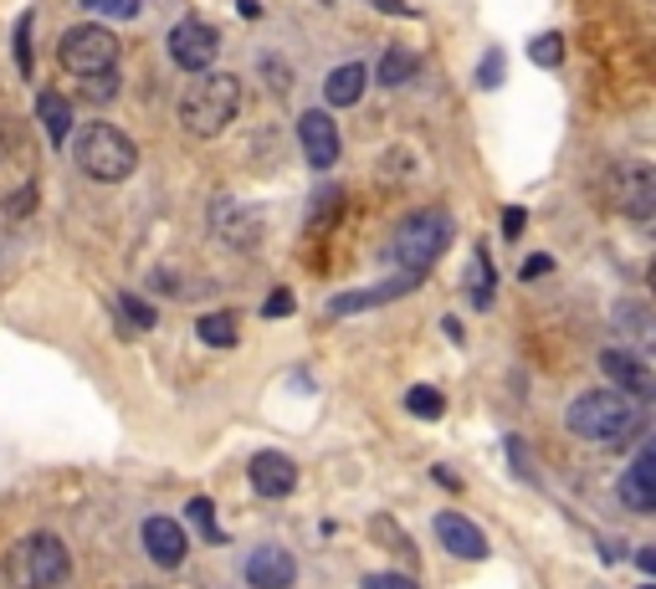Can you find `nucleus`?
I'll return each mask as SVG.
<instances>
[{
  "label": "nucleus",
  "instance_id": "1",
  "mask_svg": "<svg viewBox=\"0 0 656 589\" xmlns=\"http://www.w3.org/2000/svg\"><path fill=\"white\" fill-rule=\"evenodd\" d=\"M564 426L589 446H630L646 430V410H642L636 395H626V389H616V385L610 389H585V395L569 405Z\"/></svg>",
  "mask_w": 656,
  "mask_h": 589
},
{
  "label": "nucleus",
  "instance_id": "2",
  "mask_svg": "<svg viewBox=\"0 0 656 589\" xmlns=\"http://www.w3.org/2000/svg\"><path fill=\"white\" fill-rule=\"evenodd\" d=\"M236 113H242V78L236 72H195V82L180 98V123H185L190 139H215Z\"/></svg>",
  "mask_w": 656,
  "mask_h": 589
},
{
  "label": "nucleus",
  "instance_id": "3",
  "mask_svg": "<svg viewBox=\"0 0 656 589\" xmlns=\"http://www.w3.org/2000/svg\"><path fill=\"white\" fill-rule=\"evenodd\" d=\"M6 579L16 589H62L72 575V554L57 534H27L6 549Z\"/></svg>",
  "mask_w": 656,
  "mask_h": 589
},
{
  "label": "nucleus",
  "instance_id": "4",
  "mask_svg": "<svg viewBox=\"0 0 656 589\" xmlns=\"http://www.w3.org/2000/svg\"><path fill=\"white\" fill-rule=\"evenodd\" d=\"M446 246H452V215L436 211V205L411 211L401 226H395V236H390V256H395V267L411 272V277H426V272L446 256Z\"/></svg>",
  "mask_w": 656,
  "mask_h": 589
},
{
  "label": "nucleus",
  "instance_id": "5",
  "mask_svg": "<svg viewBox=\"0 0 656 589\" xmlns=\"http://www.w3.org/2000/svg\"><path fill=\"white\" fill-rule=\"evenodd\" d=\"M72 160L98 185H119V180H129L139 170V144L123 129H113V123H82L78 144H72Z\"/></svg>",
  "mask_w": 656,
  "mask_h": 589
},
{
  "label": "nucleus",
  "instance_id": "6",
  "mask_svg": "<svg viewBox=\"0 0 656 589\" xmlns=\"http://www.w3.org/2000/svg\"><path fill=\"white\" fill-rule=\"evenodd\" d=\"M57 62H62V72H72V78L113 72L119 68V37L108 27H98V21H78V27L62 31V41H57Z\"/></svg>",
  "mask_w": 656,
  "mask_h": 589
},
{
  "label": "nucleus",
  "instance_id": "7",
  "mask_svg": "<svg viewBox=\"0 0 656 589\" xmlns=\"http://www.w3.org/2000/svg\"><path fill=\"white\" fill-rule=\"evenodd\" d=\"M610 205L626 221H652L656 215V170L646 160H620L610 170Z\"/></svg>",
  "mask_w": 656,
  "mask_h": 589
},
{
  "label": "nucleus",
  "instance_id": "8",
  "mask_svg": "<svg viewBox=\"0 0 656 589\" xmlns=\"http://www.w3.org/2000/svg\"><path fill=\"white\" fill-rule=\"evenodd\" d=\"M170 57H174V68H185V72L215 68V57H221V31H215L211 21H201V16H185V21L170 31Z\"/></svg>",
  "mask_w": 656,
  "mask_h": 589
},
{
  "label": "nucleus",
  "instance_id": "9",
  "mask_svg": "<svg viewBox=\"0 0 656 589\" xmlns=\"http://www.w3.org/2000/svg\"><path fill=\"white\" fill-rule=\"evenodd\" d=\"M246 585L252 589H293L297 585V559L282 544H262L246 554Z\"/></svg>",
  "mask_w": 656,
  "mask_h": 589
},
{
  "label": "nucleus",
  "instance_id": "10",
  "mask_svg": "<svg viewBox=\"0 0 656 589\" xmlns=\"http://www.w3.org/2000/svg\"><path fill=\"white\" fill-rule=\"evenodd\" d=\"M297 139H303V154H309L313 170H329L339 160V123L334 113H323V108H309L303 119H297Z\"/></svg>",
  "mask_w": 656,
  "mask_h": 589
},
{
  "label": "nucleus",
  "instance_id": "11",
  "mask_svg": "<svg viewBox=\"0 0 656 589\" xmlns=\"http://www.w3.org/2000/svg\"><path fill=\"white\" fill-rule=\"evenodd\" d=\"M601 375L610 379L616 389H626V395H636V400H646L652 395V364L642 359V354H630V348H605L601 354Z\"/></svg>",
  "mask_w": 656,
  "mask_h": 589
},
{
  "label": "nucleus",
  "instance_id": "12",
  "mask_svg": "<svg viewBox=\"0 0 656 589\" xmlns=\"http://www.w3.org/2000/svg\"><path fill=\"white\" fill-rule=\"evenodd\" d=\"M436 538L452 559H487V534L467 512H436Z\"/></svg>",
  "mask_w": 656,
  "mask_h": 589
},
{
  "label": "nucleus",
  "instance_id": "13",
  "mask_svg": "<svg viewBox=\"0 0 656 589\" xmlns=\"http://www.w3.org/2000/svg\"><path fill=\"white\" fill-rule=\"evenodd\" d=\"M246 477H252V492L268 497V502H277V497H287L297 487V467L282 451H256Z\"/></svg>",
  "mask_w": 656,
  "mask_h": 589
},
{
  "label": "nucleus",
  "instance_id": "14",
  "mask_svg": "<svg viewBox=\"0 0 656 589\" xmlns=\"http://www.w3.org/2000/svg\"><path fill=\"white\" fill-rule=\"evenodd\" d=\"M415 287H421V277L401 272L395 282H380V287H360V293H339V297H329V318H349V313H360V308H380V303H395V297L415 293Z\"/></svg>",
  "mask_w": 656,
  "mask_h": 589
},
{
  "label": "nucleus",
  "instance_id": "15",
  "mask_svg": "<svg viewBox=\"0 0 656 589\" xmlns=\"http://www.w3.org/2000/svg\"><path fill=\"white\" fill-rule=\"evenodd\" d=\"M211 221H215V236H221L226 246H236V252L262 242V215L246 211V205H236V201H215Z\"/></svg>",
  "mask_w": 656,
  "mask_h": 589
},
{
  "label": "nucleus",
  "instance_id": "16",
  "mask_svg": "<svg viewBox=\"0 0 656 589\" xmlns=\"http://www.w3.org/2000/svg\"><path fill=\"white\" fill-rule=\"evenodd\" d=\"M144 554L160 563V569H180V563H185V528L174 518H164V512L144 518Z\"/></svg>",
  "mask_w": 656,
  "mask_h": 589
},
{
  "label": "nucleus",
  "instance_id": "17",
  "mask_svg": "<svg viewBox=\"0 0 656 589\" xmlns=\"http://www.w3.org/2000/svg\"><path fill=\"white\" fill-rule=\"evenodd\" d=\"M620 502H626L630 512H652L656 508V451L652 446H646V451L626 467V477H620Z\"/></svg>",
  "mask_w": 656,
  "mask_h": 589
},
{
  "label": "nucleus",
  "instance_id": "18",
  "mask_svg": "<svg viewBox=\"0 0 656 589\" xmlns=\"http://www.w3.org/2000/svg\"><path fill=\"white\" fill-rule=\"evenodd\" d=\"M364 82H370V68H364V62H344V68L329 72L323 98H329V108H349V103H360Z\"/></svg>",
  "mask_w": 656,
  "mask_h": 589
},
{
  "label": "nucleus",
  "instance_id": "19",
  "mask_svg": "<svg viewBox=\"0 0 656 589\" xmlns=\"http://www.w3.org/2000/svg\"><path fill=\"white\" fill-rule=\"evenodd\" d=\"M37 119L47 123V139H52V144H62V139L72 134V103L62 93H52V88L37 98Z\"/></svg>",
  "mask_w": 656,
  "mask_h": 589
},
{
  "label": "nucleus",
  "instance_id": "20",
  "mask_svg": "<svg viewBox=\"0 0 656 589\" xmlns=\"http://www.w3.org/2000/svg\"><path fill=\"white\" fill-rule=\"evenodd\" d=\"M113 313H119V334L123 338H134V334H149L154 323H160V313L149 308L144 297H134V293H123L119 303H113Z\"/></svg>",
  "mask_w": 656,
  "mask_h": 589
},
{
  "label": "nucleus",
  "instance_id": "21",
  "mask_svg": "<svg viewBox=\"0 0 656 589\" xmlns=\"http://www.w3.org/2000/svg\"><path fill=\"white\" fill-rule=\"evenodd\" d=\"M405 410H411L415 420H442L446 416V400L436 385H411L405 389Z\"/></svg>",
  "mask_w": 656,
  "mask_h": 589
},
{
  "label": "nucleus",
  "instance_id": "22",
  "mask_svg": "<svg viewBox=\"0 0 656 589\" xmlns=\"http://www.w3.org/2000/svg\"><path fill=\"white\" fill-rule=\"evenodd\" d=\"M195 334L211 348H231L236 344V318H231V313H205V318L195 323Z\"/></svg>",
  "mask_w": 656,
  "mask_h": 589
},
{
  "label": "nucleus",
  "instance_id": "23",
  "mask_svg": "<svg viewBox=\"0 0 656 589\" xmlns=\"http://www.w3.org/2000/svg\"><path fill=\"white\" fill-rule=\"evenodd\" d=\"M493 277L487 267V252H472V308H493Z\"/></svg>",
  "mask_w": 656,
  "mask_h": 589
},
{
  "label": "nucleus",
  "instance_id": "24",
  "mask_svg": "<svg viewBox=\"0 0 656 589\" xmlns=\"http://www.w3.org/2000/svg\"><path fill=\"white\" fill-rule=\"evenodd\" d=\"M411 72H415V57L405 52V47H390V52L380 57V82H385V88H401Z\"/></svg>",
  "mask_w": 656,
  "mask_h": 589
},
{
  "label": "nucleus",
  "instance_id": "25",
  "mask_svg": "<svg viewBox=\"0 0 656 589\" xmlns=\"http://www.w3.org/2000/svg\"><path fill=\"white\" fill-rule=\"evenodd\" d=\"M185 518L195 522V528H201L211 544H226V534L215 528V502H211V497H190V502H185Z\"/></svg>",
  "mask_w": 656,
  "mask_h": 589
},
{
  "label": "nucleus",
  "instance_id": "26",
  "mask_svg": "<svg viewBox=\"0 0 656 589\" xmlns=\"http://www.w3.org/2000/svg\"><path fill=\"white\" fill-rule=\"evenodd\" d=\"M528 57H534L538 68H559V62H564V37H559V31L534 37V41H528Z\"/></svg>",
  "mask_w": 656,
  "mask_h": 589
},
{
  "label": "nucleus",
  "instance_id": "27",
  "mask_svg": "<svg viewBox=\"0 0 656 589\" xmlns=\"http://www.w3.org/2000/svg\"><path fill=\"white\" fill-rule=\"evenodd\" d=\"M82 11L113 16V21H129V16H139V0H82Z\"/></svg>",
  "mask_w": 656,
  "mask_h": 589
},
{
  "label": "nucleus",
  "instance_id": "28",
  "mask_svg": "<svg viewBox=\"0 0 656 589\" xmlns=\"http://www.w3.org/2000/svg\"><path fill=\"white\" fill-rule=\"evenodd\" d=\"M16 68L31 78V11L16 21Z\"/></svg>",
  "mask_w": 656,
  "mask_h": 589
},
{
  "label": "nucleus",
  "instance_id": "29",
  "mask_svg": "<svg viewBox=\"0 0 656 589\" xmlns=\"http://www.w3.org/2000/svg\"><path fill=\"white\" fill-rule=\"evenodd\" d=\"M293 308H297V297L287 293V287H277V293H272L268 303H262V318H287Z\"/></svg>",
  "mask_w": 656,
  "mask_h": 589
},
{
  "label": "nucleus",
  "instance_id": "30",
  "mask_svg": "<svg viewBox=\"0 0 656 589\" xmlns=\"http://www.w3.org/2000/svg\"><path fill=\"white\" fill-rule=\"evenodd\" d=\"M78 82H82V93L88 98H113V88H119L113 72H93V78H78Z\"/></svg>",
  "mask_w": 656,
  "mask_h": 589
},
{
  "label": "nucleus",
  "instance_id": "31",
  "mask_svg": "<svg viewBox=\"0 0 656 589\" xmlns=\"http://www.w3.org/2000/svg\"><path fill=\"white\" fill-rule=\"evenodd\" d=\"M360 589H415L411 575H364Z\"/></svg>",
  "mask_w": 656,
  "mask_h": 589
},
{
  "label": "nucleus",
  "instance_id": "32",
  "mask_svg": "<svg viewBox=\"0 0 656 589\" xmlns=\"http://www.w3.org/2000/svg\"><path fill=\"white\" fill-rule=\"evenodd\" d=\"M477 82H483V88H497V82H503V52H487L483 57V72H477Z\"/></svg>",
  "mask_w": 656,
  "mask_h": 589
},
{
  "label": "nucleus",
  "instance_id": "33",
  "mask_svg": "<svg viewBox=\"0 0 656 589\" xmlns=\"http://www.w3.org/2000/svg\"><path fill=\"white\" fill-rule=\"evenodd\" d=\"M523 226H528V215H523L518 205H508V211H503V236H508V242H518Z\"/></svg>",
  "mask_w": 656,
  "mask_h": 589
},
{
  "label": "nucleus",
  "instance_id": "34",
  "mask_svg": "<svg viewBox=\"0 0 656 589\" xmlns=\"http://www.w3.org/2000/svg\"><path fill=\"white\" fill-rule=\"evenodd\" d=\"M544 272H554V256H528V262H523V282L544 277Z\"/></svg>",
  "mask_w": 656,
  "mask_h": 589
},
{
  "label": "nucleus",
  "instance_id": "35",
  "mask_svg": "<svg viewBox=\"0 0 656 589\" xmlns=\"http://www.w3.org/2000/svg\"><path fill=\"white\" fill-rule=\"evenodd\" d=\"M508 451H513V467H518V477H534V471H528V456H523V436H508Z\"/></svg>",
  "mask_w": 656,
  "mask_h": 589
},
{
  "label": "nucleus",
  "instance_id": "36",
  "mask_svg": "<svg viewBox=\"0 0 656 589\" xmlns=\"http://www.w3.org/2000/svg\"><path fill=\"white\" fill-rule=\"evenodd\" d=\"M431 477H436V487H446V492H462V483H456L452 467H431Z\"/></svg>",
  "mask_w": 656,
  "mask_h": 589
},
{
  "label": "nucleus",
  "instance_id": "37",
  "mask_svg": "<svg viewBox=\"0 0 656 589\" xmlns=\"http://www.w3.org/2000/svg\"><path fill=\"white\" fill-rule=\"evenodd\" d=\"M6 160H11V123L0 119V164H6Z\"/></svg>",
  "mask_w": 656,
  "mask_h": 589
},
{
  "label": "nucleus",
  "instance_id": "38",
  "mask_svg": "<svg viewBox=\"0 0 656 589\" xmlns=\"http://www.w3.org/2000/svg\"><path fill=\"white\" fill-rule=\"evenodd\" d=\"M636 569H642V575H652V569H656V554L642 549V554H636Z\"/></svg>",
  "mask_w": 656,
  "mask_h": 589
},
{
  "label": "nucleus",
  "instance_id": "39",
  "mask_svg": "<svg viewBox=\"0 0 656 589\" xmlns=\"http://www.w3.org/2000/svg\"><path fill=\"white\" fill-rule=\"evenodd\" d=\"M380 11H395V16H405L411 6H401V0H380Z\"/></svg>",
  "mask_w": 656,
  "mask_h": 589
},
{
  "label": "nucleus",
  "instance_id": "40",
  "mask_svg": "<svg viewBox=\"0 0 656 589\" xmlns=\"http://www.w3.org/2000/svg\"><path fill=\"white\" fill-rule=\"evenodd\" d=\"M134 589H144V585H134Z\"/></svg>",
  "mask_w": 656,
  "mask_h": 589
}]
</instances>
